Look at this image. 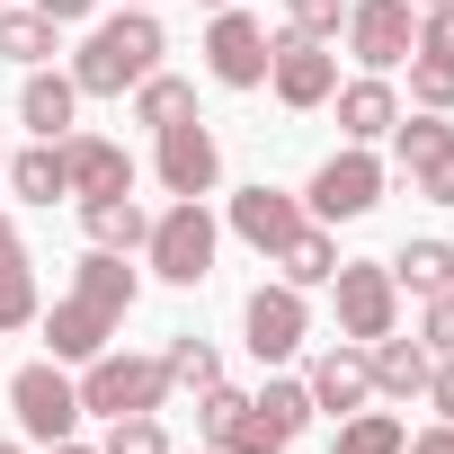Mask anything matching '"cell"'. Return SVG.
<instances>
[{
	"label": "cell",
	"instance_id": "obj_1",
	"mask_svg": "<svg viewBox=\"0 0 454 454\" xmlns=\"http://www.w3.org/2000/svg\"><path fill=\"white\" fill-rule=\"evenodd\" d=\"M134 294H143V277H134L116 250H90V259L72 268V294H63L54 312H36L45 356H54V365H90L98 348H116V330H125Z\"/></svg>",
	"mask_w": 454,
	"mask_h": 454
},
{
	"label": "cell",
	"instance_id": "obj_2",
	"mask_svg": "<svg viewBox=\"0 0 454 454\" xmlns=\"http://www.w3.org/2000/svg\"><path fill=\"white\" fill-rule=\"evenodd\" d=\"M160 54H169V36H160L152 10L90 19V36H81V54H72V90H81V98H125V90H143V81L160 72Z\"/></svg>",
	"mask_w": 454,
	"mask_h": 454
},
{
	"label": "cell",
	"instance_id": "obj_3",
	"mask_svg": "<svg viewBox=\"0 0 454 454\" xmlns=\"http://www.w3.org/2000/svg\"><path fill=\"white\" fill-rule=\"evenodd\" d=\"M214 214H205V196H169L160 214H152V241H143V259H152V277L160 286H205L214 277Z\"/></svg>",
	"mask_w": 454,
	"mask_h": 454
},
{
	"label": "cell",
	"instance_id": "obj_4",
	"mask_svg": "<svg viewBox=\"0 0 454 454\" xmlns=\"http://www.w3.org/2000/svg\"><path fill=\"white\" fill-rule=\"evenodd\" d=\"M72 383H81V410H98V419H134V410L169 401V365L160 356H125V348H98Z\"/></svg>",
	"mask_w": 454,
	"mask_h": 454
},
{
	"label": "cell",
	"instance_id": "obj_5",
	"mask_svg": "<svg viewBox=\"0 0 454 454\" xmlns=\"http://www.w3.org/2000/svg\"><path fill=\"white\" fill-rule=\"evenodd\" d=\"M383 205V160L365 152V143H348V152H330L321 169H312V187H303V214L312 223H356V214H374Z\"/></svg>",
	"mask_w": 454,
	"mask_h": 454
},
{
	"label": "cell",
	"instance_id": "obj_6",
	"mask_svg": "<svg viewBox=\"0 0 454 454\" xmlns=\"http://www.w3.org/2000/svg\"><path fill=\"white\" fill-rule=\"evenodd\" d=\"M330 294H339V339L374 348V339H392V330H401V286H392V268H383V259H339Z\"/></svg>",
	"mask_w": 454,
	"mask_h": 454
},
{
	"label": "cell",
	"instance_id": "obj_7",
	"mask_svg": "<svg viewBox=\"0 0 454 454\" xmlns=\"http://www.w3.org/2000/svg\"><path fill=\"white\" fill-rule=\"evenodd\" d=\"M10 410H19V436L63 445V436L81 427V383H72L54 356H36V365H19V374H10Z\"/></svg>",
	"mask_w": 454,
	"mask_h": 454
},
{
	"label": "cell",
	"instance_id": "obj_8",
	"mask_svg": "<svg viewBox=\"0 0 454 454\" xmlns=\"http://www.w3.org/2000/svg\"><path fill=\"white\" fill-rule=\"evenodd\" d=\"M205 72L223 81V90H268V27L241 10H214V27H205Z\"/></svg>",
	"mask_w": 454,
	"mask_h": 454
},
{
	"label": "cell",
	"instance_id": "obj_9",
	"mask_svg": "<svg viewBox=\"0 0 454 454\" xmlns=\"http://www.w3.org/2000/svg\"><path fill=\"white\" fill-rule=\"evenodd\" d=\"M268 90L303 116V107H330V90H339V54L330 45H312V36H268Z\"/></svg>",
	"mask_w": 454,
	"mask_h": 454
},
{
	"label": "cell",
	"instance_id": "obj_10",
	"mask_svg": "<svg viewBox=\"0 0 454 454\" xmlns=\"http://www.w3.org/2000/svg\"><path fill=\"white\" fill-rule=\"evenodd\" d=\"M241 330H250V356H259V365H286V356L312 339V303L277 277V286H259V294L241 303Z\"/></svg>",
	"mask_w": 454,
	"mask_h": 454
},
{
	"label": "cell",
	"instance_id": "obj_11",
	"mask_svg": "<svg viewBox=\"0 0 454 454\" xmlns=\"http://www.w3.org/2000/svg\"><path fill=\"white\" fill-rule=\"evenodd\" d=\"M410 45H419V10H410V0H348V54L365 72L410 63Z\"/></svg>",
	"mask_w": 454,
	"mask_h": 454
},
{
	"label": "cell",
	"instance_id": "obj_12",
	"mask_svg": "<svg viewBox=\"0 0 454 454\" xmlns=\"http://www.w3.org/2000/svg\"><path fill=\"white\" fill-rule=\"evenodd\" d=\"M152 169H160V187H169V196H214V187H223V143H214L196 116H187V125H160Z\"/></svg>",
	"mask_w": 454,
	"mask_h": 454
},
{
	"label": "cell",
	"instance_id": "obj_13",
	"mask_svg": "<svg viewBox=\"0 0 454 454\" xmlns=\"http://www.w3.org/2000/svg\"><path fill=\"white\" fill-rule=\"evenodd\" d=\"M63 178H72V196L90 205V196H125L134 187V160H125V143H107V134H63Z\"/></svg>",
	"mask_w": 454,
	"mask_h": 454
},
{
	"label": "cell",
	"instance_id": "obj_14",
	"mask_svg": "<svg viewBox=\"0 0 454 454\" xmlns=\"http://www.w3.org/2000/svg\"><path fill=\"white\" fill-rule=\"evenodd\" d=\"M303 392H312V410H365L374 401V365H365V348L356 339H339V348H321L312 356V374H303Z\"/></svg>",
	"mask_w": 454,
	"mask_h": 454
},
{
	"label": "cell",
	"instance_id": "obj_15",
	"mask_svg": "<svg viewBox=\"0 0 454 454\" xmlns=\"http://www.w3.org/2000/svg\"><path fill=\"white\" fill-rule=\"evenodd\" d=\"M232 232H241L259 259H277V250L303 232V196H286V187H241V196H232Z\"/></svg>",
	"mask_w": 454,
	"mask_h": 454
},
{
	"label": "cell",
	"instance_id": "obj_16",
	"mask_svg": "<svg viewBox=\"0 0 454 454\" xmlns=\"http://www.w3.org/2000/svg\"><path fill=\"white\" fill-rule=\"evenodd\" d=\"M72 116H81V90H72V72H27V90H19V125L36 134V143H63L72 134Z\"/></svg>",
	"mask_w": 454,
	"mask_h": 454
},
{
	"label": "cell",
	"instance_id": "obj_17",
	"mask_svg": "<svg viewBox=\"0 0 454 454\" xmlns=\"http://www.w3.org/2000/svg\"><path fill=\"white\" fill-rule=\"evenodd\" d=\"M339 98V134L348 143H383L392 125H401V90L383 81V72H365V81H348V90H330Z\"/></svg>",
	"mask_w": 454,
	"mask_h": 454
},
{
	"label": "cell",
	"instance_id": "obj_18",
	"mask_svg": "<svg viewBox=\"0 0 454 454\" xmlns=\"http://www.w3.org/2000/svg\"><path fill=\"white\" fill-rule=\"evenodd\" d=\"M81 223H90V250H116V259H134V250L152 241V214H143L134 187H125V196H90Z\"/></svg>",
	"mask_w": 454,
	"mask_h": 454
},
{
	"label": "cell",
	"instance_id": "obj_19",
	"mask_svg": "<svg viewBox=\"0 0 454 454\" xmlns=\"http://www.w3.org/2000/svg\"><path fill=\"white\" fill-rule=\"evenodd\" d=\"M268 268H277V277H286L294 294H312V286H330V277H339V232L303 214V232H294V241H286V250H277Z\"/></svg>",
	"mask_w": 454,
	"mask_h": 454
},
{
	"label": "cell",
	"instance_id": "obj_20",
	"mask_svg": "<svg viewBox=\"0 0 454 454\" xmlns=\"http://www.w3.org/2000/svg\"><path fill=\"white\" fill-rule=\"evenodd\" d=\"M365 365H374V392H383V401H419L436 356H427L419 339H374V348H365Z\"/></svg>",
	"mask_w": 454,
	"mask_h": 454
},
{
	"label": "cell",
	"instance_id": "obj_21",
	"mask_svg": "<svg viewBox=\"0 0 454 454\" xmlns=\"http://www.w3.org/2000/svg\"><path fill=\"white\" fill-rule=\"evenodd\" d=\"M454 152V125L436 116V107H401V125H392V160H401V178H419L427 160H445Z\"/></svg>",
	"mask_w": 454,
	"mask_h": 454
},
{
	"label": "cell",
	"instance_id": "obj_22",
	"mask_svg": "<svg viewBox=\"0 0 454 454\" xmlns=\"http://www.w3.org/2000/svg\"><path fill=\"white\" fill-rule=\"evenodd\" d=\"M383 268H392V286L419 294V303H427V294H454V250H445V241H410V250L383 259Z\"/></svg>",
	"mask_w": 454,
	"mask_h": 454
},
{
	"label": "cell",
	"instance_id": "obj_23",
	"mask_svg": "<svg viewBox=\"0 0 454 454\" xmlns=\"http://www.w3.org/2000/svg\"><path fill=\"white\" fill-rule=\"evenodd\" d=\"M0 178H10L27 205H54V196H72V178H63V143H36V152H19Z\"/></svg>",
	"mask_w": 454,
	"mask_h": 454
},
{
	"label": "cell",
	"instance_id": "obj_24",
	"mask_svg": "<svg viewBox=\"0 0 454 454\" xmlns=\"http://www.w3.org/2000/svg\"><path fill=\"white\" fill-rule=\"evenodd\" d=\"M187 116H196V81L152 72V81L134 90V125H152V134H160V125H187Z\"/></svg>",
	"mask_w": 454,
	"mask_h": 454
},
{
	"label": "cell",
	"instance_id": "obj_25",
	"mask_svg": "<svg viewBox=\"0 0 454 454\" xmlns=\"http://www.w3.org/2000/svg\"><path fill=\"white\" fill-rule=\"evenodd\" d=\"M401 445H410V427L392 410H348L339 436H330V454H401Z\"/></svg>",
	"mask_w": 454,
	"mask_h": 454
},
{
	"label": "cell",
	"instance_id": "obj_26",
	"mask_svg": "<svg viewBox=\"0 0 454 454\" xmlns=\"http://www.w3.org/2000/svg\"><path fill=\"white\" fill-rule=\"evenodd\" d=\"M45 54H54V19H45V10H0V63L36 72Z\"/></svg>",
	"mask_w": 454,
	"mask_h": 454
},
{
	"label": "cell",
	"instance_id": "obj_27",
	"mask_svg": "<svg viewBox=\"0 0 454 454\" xmlns=\"http://www.w3.org/2000/svg\"><path fill=\"white\" fill-rule=\"evenodd\" d=\"M36 312H45L36 268H27V259H10V268H0V330H36Z\"/></svg>",
	"mask_w": 454,
	"mask_h": 454
},
{
	"label": "cell",
	"instance_id": "obj_28",
	"mask_svg": "<svg viewBox=\"0 0 454 454\" xmlns=\"http://www.w3.org/2000/svg\"><path fill=\"white\" fill-rule=\"evenodd\" d=\"M286 445H294V436H286V427H277L259 401H241V419L223 427V454H286Z\"/></svg>",
	"mask_w": 454,
	"mask_h": 454
},
{
	"label": "cell",
	"instance_id": "obj_29",
	"mask_svg": "<svg viewBox=\"0 0 454 454\" xmlns=\"http://www.w3.org/2000/svg\"><path fill=\"white\" fill-rule=\"evenodd\" d=\"M169 392H205V383H223V356L205 348V339H169Z\"/></svg>",
	"mask_w": 454,
	"mask_h": 454
},
{
	"label": "cell",
	"instance_id": "obj_30",
	"mask_svg": "<svg viewBox=\"0 0 454 454\" xmlns=\"http://www.w3.org/2000/svg\"><path fill=\"white\" fill-rule=\"evenodd\" d=\"M98 454H169V436H160V410L107 419V445H98Z\"/></svg>",
	"mask_w": 454,
	"mask_h": 454
},
{
	"label": "cell",
	"instance_id": "obj_31",
	"mask_svg": "<svg viewBox=\"0 0 454 454\" xmlns=\"http://www.w3.org/2000/svg\"><path fill=\"white\" fill-rule=\"evenodd\" d=\"M410 107H454V63H436V54H410Z\"/></svg>",
	"mask_w": 454,
	"mask_h": 454
},
{
	"label": "cell",
	"instance_id": "obj_32",
	"mask_svg": "<svg viewBox=\"0 0 454 454\" xmlns=\"http://www.w3.org/2000/svg\"><path fill=\"white\" fill-rule=\"evenodd\" d=\"M286 27L312 36V45H330V36L348 27V0H286Z\"/></svg>",
	"mask_w": 454,
	"mask_h": 454
},
{
	"label": "cell",
	"instance_id": "obj_33",
	"mask_svg": "<svg viewBox=\"0 0 454 454\" xmlns=\"http://www.w3.org/2000/svg\"><path fill=\"white\" fill-rule=\"evenodd\" d=\"M259 410H268V419H277L286 436H303V427H312V392H303V383H286V374H277V383L259 392Z\"/></svg>",
	"mask_w": 454,
	"mask_h": 454
},
{
	"label": "cell",
	"instance_id": "obj_34",
	"mask_svg": "<svg viewBox=\"0 0 454 454\" xmlns=\"http://www.w3.org/2000/svg\"><path fill=\"white\" fill-rule=\"evenodd\" d=\"M241 401H250V392H232V383H205V392H196V427H205V445H223V427L241 419Z\"/></svg>",
	"mask_w": 454,
	"mask_h": 454
},
{
	"label": "cell",
	"instance_id": "obj_35",
	"mask_svg": "<svg viewBox=\"0 0 454 454\" xmlns=\"http://www.w3.org/2000/svg\"><path fill=\"white\" fill-rule=\"evenodd\" d=\"M419 348H427V356H454V294H427V312H419Z\"/></svg>",
	"mask_w": 454,
	"mask_h": 454
},
{
	"label": "cell",
	"instance_id": "obj_36",
	"mask_svg": "<svg viewBox=\"0 0 454 454\" xmlns=\"http://www.w3.org/2000/svg\"><path fill=\"white\" fill-rule=\"evenodd\" d=\"M410 54H436V63H454V0L445 10H419V45Z\"/></svg>",
	"mask_w": 454,
	"mask_h": 454
},
{
	"label": "cell",
	"instance_id": "obj_37",
	"mask_svg": "<svg viewBox=\"0 0 454 454\" xmlns=\"http://www.w3.org/2000/svg\"><path fill=\"white\" fill-rule=\"evenodd\" d=\"M410 196H427V205H454V152H445V160H427V169L410 178Z\"/></svg>",
	"mask_w": 454,
	"mask_h": 454
},
{
	"label": "cell",
	"instance_id": "obj_38",
	"mask_svg": "<svg viewBox=\"0 0 454 454\" xmlns=\"http://www.w3.org/2000/svg\"><path fill=\"white\" fill-rule=\"evenodd\" d=\"M419 401H427L436 419H454V356H436V365H427V392H419Z\"/></svg>",
	"mask_w": 454,
	"mask_h": 454
},
{
	"label": "cell",
	"instance_id": "obj_39",
	"mask_svg": "<svg viewBox=\"0 0 454 454\" xmlns=\"http://www.w3.org/2000/svg\"><path fill=\"white\" fill-rule=\"evenodd\" d=\"M27 10H45L54 27H90V19H98V0H27Z\"/></svg>",
	"mask_w": 454,
	"mask_h": 454
},
{
	"label": "cell",
	"instance_id": "obj_40",
	"mask_svg": "<svg viewBox=\"0 0 454 454\" xmlns=\"http://www.w3.org/2000/svg\"><path fill=\"white\" fill-rule=\"evenodd\" d=\"M401 454H454V419H436V427H419Z\"/></svg>",
	"mask_w": 454,
	"mask_h": 454
},
{
	"label": "cell",
	"instance_id": "obj_41",
	"mask_svg": "<svg viewBox=\"0 0 454 454\" xmlns=\"http://www.w3.org/2000/svg\"><path fill=\"white\" fill-rule=\"evenodd\" d=\"M10 259H27V241H19V223L0 214V268H10Z\"/></svg>",
	"mask_w": 454,
	"mask_h": 454
},
{
	"label": "cell",
	"instance_id": "obj_42",
	"mask_svg": "<svg viewBox=\"0 0 454 454\" xmlns=\"http://www.w3.org/2000/svg\"><path fill=\"white\" fill-rule=\"evenodd\" d=\"M45 454H98V445H81V436H63V445H45Z\"/></svg>",
	"mask_w": 454,
	"mask_h": 454
},
{
	"label": "cell",
	"instance_id": "obj_43",
	"mask_svg": "<svg viewBox=\"0 0 454 454\" xmlns=\"http://www.w3.org/2000/svg\"><path fill=\"white\" fill-rule=\"evenodd\" d=\"M410 10H445V0H410Z\"/></svg>",
	"mask_w": 454,
	"mask_h": 454
},
{
	"label": "cell",
	"instance_id": "obj_44",
	"mask_svg": "<svg viewBox=\"0 0 454 454\" xmlns=\"http://www.w3.org/2000/svg\"><path fill=\"white\" fill-rule=\"evenodd\" d=\"M205 10H232V0H205Z\"/></svg>",
	"mask_w": 454,
	"mask_h": 454
},
{
	"label": "cell",
	"instance_id": "obj_45",
	"mask_svg": "<svg viewBox=\"0 0 454 454\" xmlns=\"http://www.w3.org/2000/svg\"><path fill=\"white\" fill-rule=\"evenodd\" d=\"M125 10H152V0H125Z\"/></svg>",
	"mask_w": 454,
	"mask_h": 454
},
{
	"label": "cell",
	"instance_id": "obj_46",
	"mask_svg": "<svg viewBox=\"0 0 454 454\" xmlns=\"http://www.w3.org/2000/svg\"><path fill=\"white\" fill-rule=\"evenodd\" d=\"M0 454H27V445H0Z\"/></svg>",
	"mask_w": 454,
	"mask_h": 454
},
{
	"label": "cell",
	"instance_id": "obj_47",
	"mask_svg": "<svg viewBox=\"0 0 454 454\" xmlns=\"http://www.w3.org/2000/svg\"><path fill=\"white\" fill-rule=\"evenodd\" d=\"M0 169H10V152H0Z\"/></svg>",
	"mask_w": 454,
	"mask_h": 454
},
{
	"label": "cell",
	"instance_id": "obj_48",
	"mask_svg": "<svg viewBox=\"0 0 454 454\" xmlns=\"http://www.w3.org/2000/svg\"><path fill=\"white\" fill-rule=\"evenodd\" d=\"M205 454H223V445H205Z\"/></svg>",
	"mask_w": 454,
	"mask_h": 454
},
{
	"label": "cell",
	"instance_id": "obj_49",
	"mask_svg": "<svg viewBox=\"0 0 454 454\" xmlns=\"http://www.w3.org/2000/svg\"><path fill=\"white\" fill-rule=\"evenodd\" d=\"M0 10H10V0H0Z\"/></svg>",
	"mask_w": 454,
	"mask_h": 454
}]
</instances>
